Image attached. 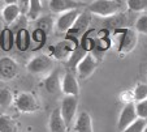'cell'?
<instances>
[{
    "instance_id": "obj_1",
    "label": "cell",
    "mask_w": 147,
    "mask_h": 132,
    "mask_svg": "<svg viewBox=\"0 0 147 132\" xmlns=\"http://www.w3.org/2000/svg\"><path fill=\"white\" fill-rule=\"evenodd\" d=\"M124 5L128 7L126 1H120V0H95V1L90 3L89 12L91 14H94V16L111 18V17L120 14Z\"/></svg>"
},
{
    "instance_id": "obj_2",
    "label": "cell",
    "mask_w": 147,
    "mask_h": 132,
    "mask_svg": "<svg viewBox=\"0 0 147 132\" xmlns=\"http://www.w3.org/2000/svg\"><path fill=\"white\" fill-rule=\"evenodd\" d=\"M78 47H80V42L77 39L67 38L64 41L57 42L56 45L50 46V56L52 59L55 58V59L61 60V62L69 63V60L73 58Z\"/></svg>"
},
{
    "instance_id": "obj_3",
    "label": "cell",
    "mask_w": 147,
    "mask_h": 132,
    "mask_svg": "<svg viewBox=\"0 0 147 132\" xmlns=\"http://www.w3.org/2000/svg\"><path fill=\"white\" fill-rule=\"evenodd\" d=\"M113 35L116 39H119L117 43V50L119 52L125 54L131 51L136 47L137 42H138V38H137V34L134 30L128 28H119L113 31Z\"/></svg>"
},
{
    "instance_id": "obj_4",
    "label": "cell",
    "mask_w": 147,
    "mask_h": 132,
    "mask_svg": "<svg viewBox=\"0 0 147 132\" xmlns=\"http://www.w3.org/2000/svg\"><path fill=\"white\" fill-rule=\"evenodd\" d=\"M53 68V59L50 55H36L34 58H31L29 60V63L26 64V69L33 75H45V73L52 72Z\"/></svg>"
},
{
    "instance_id": "obj_5",
    "label": "cell",
    "mask_w": 147,
    "mask_h": 132,
    "mask_svg": "<svg viewBox=\"0 0 147 132\" xmlns=\"http://www.w3.org/2000/svg\"><path fill=\"white\" fill-rule=\"evenodd\" d=\"M14 105L21 112H35L39 110V102L36 97L29 92L18 93L14 99Z\"/></svg>"
},
{
    "instance_id": "obj_6",
    "label": "cell",
    "mask_w": 147,
    "mask_h": 132,
    "mask_svg": "<svg viewBox=\"0 0 147 132\" xmlns=\"http://www.w3.org/2000/svg\"><path fill=\"white\" fill-rule=\"evenodd\" d=\"M138 115H137V110H136V103L130 102V103L124 105L121 112L119 115V120H117V131L122 132L124 129H126L130 124H133L137 120Z\"/></svg>"
},
{
    "instance_id": "obj_7",
    "label": "cell",
    "mask_w": 147,
    "mask_h": 132,
    "mask_svg": "<svg viewBox=\"0 0 147 132\" xmlns=\"http://www.w3.org/2000/svg\"><path fill=\"white\" fill-rule=\"evenodd\" d=\"M18 72L20 67L13 58H11V56L0 58V80L11 81V80L16 79Z\"/></svg>"
},
{
    "instance_id": "obj_8",
    "label": "cell",
    "mask_w": 147,
    "mask_h": 132,
    "mask_svg": "<svg viewBox=\"0 0 147 132\" xmlns=\"http://www.w3.org/2000/svg\"><path fill=\"white\" fill-rule=\"evenodd\" d=\"M77 110H78V97L64 96L60 105V111L68 126L74 122L76 115H77Z\"/></svg>"
},
{
    "instance_id": "obj_9",
    "label": "cell",
    "mask_w": 147,
    "mask_h": 132,
    "mask_svg": "<svg viewBox=\"0 0 147 132\" xmlns=\"http://www.w3.org/2000/svg\"><path fill=\"white\" fill-rule=\"evenodd\" d=\"M81 13H82V12H80L78 9H73V11H68V12H65V13L60 14L55 22L56 30L60 31V33L67 34L68 31L73 28L76 21L78 20V17L81 16Z\"/></svg>"
},
{
    "instance_id": "obj_10",
    "label": "cell",
    "mask_w": 147,
    "mask_h": 132,
    "mask_svg": "<svg viewBox=\"0 0 147 132\" xmlns=\"http://www.w3.org/2000/svg\"><path fill=\"white\" fill-rule=\"evenodd\" d=\"M96 67H98V60L95 59V56L91 52H89L80 60V63L76 67V71H77V75L80 79H87L94 73Z\"/></svg>"
},
{
    "instance_id": "obj_11",
    "label": "cell",
    "mask_w": 147,
    "mask_h": 132,
    "mask_svg": "<svg viewBox=\"0 0 147 132\" xmlns=\"http://www.w3.org/2000/svg\"><path fill=\"white\" fill-rule=\"evenodd\" d=\"M90 21H91V13H90L89 11L82 12L81 16L78 17V20L76 21V24L73 25V28L67 33V38L78 41V37H82L83 34L87 31V28H89V25H90Z\"/></svg>"
},
{
    "instance_id": "obj_12",
    "label": "cell",
    "mask_w": 147,
    "mask_h": 132,
    "mask_svg": "<svg viewBox=\"0 0 147 132\" xmlns=\"http://www.w3.org/2000/svg\"><path fill=\"white\" fill-rule=\"evenodd\" d=\"M61 92L64 96L78 97L80 94V82L74 73L65 72L63 75V82H61Z\"/></svg>"
},
{
    "instance_id": "obj_13",
    "label": "cell",
    "mask_w": 147,
    "mask_h": 132,
    "mask_svg": "<svg viewBox=\"0 0 147 132\" xmlns=\"http://www.w3.org/2000/svg\"><path fill=\"white\" fill-rule=\"evenodd\" d=\"M85 3L82 1H74V0H50L48 1V8L52 13L63 14L68 11L78 9Z\"/></svg>"
},
{
    "instance_id": "obj_14",
    "label": "cell",
    "mask_w": 147,
    "mask_h": 132,
    "mask_svg": "<svg viewBox=\"0 0 147 132\" xmlns=\"http://www.w3.org/2000/svg\"><path fill=\"white\" fill-rule=\"evenodd\" d=\"M48 128L50 132H68V124L61 115L60 107L55 109L48 119Z\"/></svg>"
},
{
    "instance_id": "obj_15",
    "label": "cell",
    "mask_w": 147,
    "mask_h": 132,
    "mask_svg": "<svg viewBox=\"0 0 147 132\" xmlns=\"http://www.w3.org/2000/svg\"><path fill=\"white\" fill-rule=\"evenodd\" d=\"M61 82H63V76H61L60 69L52 71V72L46 77L45 80V88L48 93L55 94L57 92H61Z\"/></svg>"
},
{
    "instance_id": "obj_16",
    "label": "cell",
    "mask_w": 147,
    "mask_h": 132,
    "mask_svg": "<svg viewBox=\"0 0 147 132\" xmlns=\"http://www.w3.org/2000/svg\"><path fill=\"white\" fill-rule=\"evenodd\" d=\"M74 131L76 132H94L91 115L87 111H82L77 115L74 122Z\"/></svg>"
},
{
    "instance_id": "obj_17",
    "label": "cell",
    "mask_w": 147,
    "mask_h": 132,
    "mask_svg": "<svg viewBox=\"0 0 147 132\" xmlns=\"http://www.w3.org/2000/svg\"><path fill=\"white\" fill-rule=\"evenodd\" d=\"M18 1H12L11 4H7L3 8V12H1V17H3L4 22L7 25H13L17 21L20 16H21V12H20L18 8Z\"/></svg>"
},
{
    "instance_id": "obj_18",
    "label": "cell",
    "mask_w": 147,
    "mask_h": 132,
    "mask_svg": "<svg viewBox=\"0 0 147 132\" xmlns=\"http://www.w3.org/2000/svg\"><path fill=\"white\" fill-rule=\"evenodd\" d=\"M13 45H16V34L9 26H7L0 33V47L3 51L9 52L13 48Z\"/></svg>"
},
{
    "instance_id": "obj_19",
    "label": "cell",
    "mask_w": 147,
    "mask_h": 132,
    "mask_svg": "<svg viewBox=\"0 0 147 132\" xmlns=\"http://www.w3.org/2000/svg\"><path fill=\"white\" fill-rule=\"evenodd\" d=\"M33 41V38L30 37L28 29L20 30L18 33H16V46L20 51H26L30 47V43Z\"/></svg>"
},
{
    "instance_id": "obj_20",
    "label": "cell",
    "mask_w": 147,
    "mask_h": 132,
    "mask_svg": "<svg viewBox=\"0 0 147 132\" xmlns=\"http://www.w3.org/2000/svg\"><path fill=\"white\" fill-rule=\"evenodd\" d=\"M0 132H18L16 120L9 115H0Z\"/></svg>"
},
{
    "instance_id": "obj_21",
    "label": "cell",
    "mask_w": 147,
    "mask_h": 132,
    "mask_svg": "<svg viewBox=\"0 0 147 132\" xmlns=\"http://www.w3.org/2000/svg\"><path fill=\"white\" fill-rule=\"evenodd\" d=\"M14 99L16 98L13 97V93L9 88H0V107L8 109L9 106H12Z\"/></svg>"
},
{
    "instance_id": "obj_22",
    "label": "cell",
    "mask_w": 147,
    "mask_h": 132,
    "mask_svg": "<svg viewBox=\"0 0 147 132\" xmlns=\"http://www.w3.org/2000/svg\"><path fill=\"white\" fill-rule=\"evenodd\" d=\"M42 1L40 0H31V4H30V9H29V13H28V20L29 21H38L40 18V13H42Z\"/></svg>"
},
{
    "instance_id": "obj_23",
    "label": "cell",
    "mask_w": 147,
    "mask_h": 132,
    "mask_svg": "<svg viewBox=\"0 0 147 132\" xmlns=\"http://www.w3.org/2000/svg\"><path fill=\"white\" fill-rule=\"evenodd\" d=\"M131 93H133L134 103H137V102H142V101H146V99H147V84L141 82V84L136 85Z\"/></svg>"
},
{
    "instance_id": "obj_24",
    "label": "cell",
    "mask_w": 147,
    "mask_h": 132,
    "mask_svg": "<svg viewBox=\"0 0 147 132\" xmlns=\"http://www.w3.org/2000/svg\"><path fill=\"white\" fill-rule=\"evenodd\" d=\"M53 25H55V22H53V20H52V17L51 16H43L36 21V29L42 30L46 34H48L51 30H52Z\"/></svg>"
},
{
    "instance_id": "obj_25",
    "label": "cell",
    "mask_w": 147,
    "mask_h": 132,
    "mask_svg": "<svg viewBox=\"0 0 147 132\" xmlns=\"http://www.w3.org/2000/svg\"><path fill=\"white\" fill-rule=\"evenodd\" d=\"M128 8L134 12H142L147 9V0H129L126 1Z\"/></svg>"
},
{
    "instance_id": "obj_26",
    "label": "cell",
    "mask_w": 147,
    "mask_h": 132,
    "mask_svg": "<svg viewBox=\"0 0 147 132\" xmlns=\"http://www.w3.org/2000/svg\"><path fill=\"white\" fill-rule=\"evenodd\" d=\"M146 124H147V120H144V119H137L133 124H130L128 128L124 129L122 132H143Z\"/></svg>"
},
{
    "instance_id": "obj_27",
    "label": "cell",
    "mask_w": 147,
    "mask_h": 132,
    "mask_svg": "<svg viewBox=\"0 0 147 132\" xmlns=\"http://www.w3.org/2000/svg\"><path fill=\"white\" fill-rule=\"evenodd\" d=\"M28 22H29V20H28V17L26 16H21L17 18V21L12 25V30H13V33L16 34V33H18L20 30H24V29H26V26H28Z\"/></svg>"
},
{
    "instance_id": "obj_28",
    "label": "cell",
    "mask_w": 147,
    "mask_h": 132,
    "mask_svg": "<svg viewBox=\"0 0 147 132\" xmlns=\"http://www.w3.org/2000/svg\"><path fill=\"white\" fill-rule=\"evenodd\" d=\"M136 31L147 35V14H142L137 18L136 22Z\"/></svg>"
},
{
    "instance_id": "obj_29",
    "label": "cell",
    "mask_w": 147,
    "mask_h": 132,
    "mask_svg": "<svg viewBox=\"0 0 147 132\" xmlns=\"http://www.w3.org/2000/svg\"><path fill=\"white\" fill-rule=\"evenodd\" d=\"M136 110H137V115H138L139 119L147 120V99L146 101H142V102H137Z\"/></svg>"
},
{
    "instance_id": "obj_30",
    "label": "cell",
    "mask_w": 147,
    "mask_h": 132,
    "mask_svg": "<svg viewBox=\"0 0 147 132\" xmlns=\"http://www.w3.org/2000/svg\"><path fill=\"white\" fill-rule=\"evenodd\" d=\"M46 35H47V34L43 33L42 30H39V29H35L31 37H33V41H34V42H36V43H39V45H42V43L46 41Z\"/></svg>"
},
{
    "instance_id": "obj_31",
    "label": "cell",
    "mask_w": 147,
    "mask_h": 132,
    "mask_svg": "<svg viewBox=\"0 0 147 132\" xmlns=\"http://www.w3.org/2000/svg\"><path fill=\"white\" fill-rule=\"evenodd\" d=\"M18 8H20V12H21V14L22 16H28L29 13V9H30V4H31V0H21V1H18Z\"/></svg>"
},
{
    "instance_id": "obj_32",
    "label": "cell",
    "mask_w": 147,
    "mask_h": 132,
    "mask_svg": "<svg viewBox=\"0 0 147 132\" xmlns=\"http://www.w3.org/2000/svg\"><path fill=\"white\" fill-rule=\"evenodd\" d=\"M1 12H3V7L0 5V17H1Z\"/></svg>"
},
{
    "instance_id": "obj_33",
    "label": "cell",
    "mask_w": 147,
    "mask_h": 132,
    "mask_svg": "<svg viewBox=\"0 0 147 132\" xmlns=\"http://www.w3.org/2000/svg\"><path fill=\"white\" fill-rule=\"evenodd\" d=\"M143 132H147V124H146V127H144V129H143Z\"/></svg>"
}]
</instances>
